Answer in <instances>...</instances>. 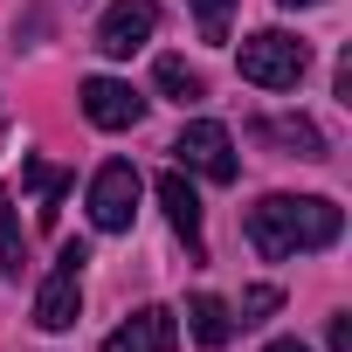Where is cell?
<instances>
[{"instance_id": "14", "label": "cell", "mask_w": 352, "mask_h": 352, "mask_svg": "<svg viewBox=\"0 0 352 352\" xmlns=\"http://www.w3.org/2000/svg\"><path fill=\"white\" fill-rule=\"evenodd\" d=\"M21 180L42 194V221H56V201H63V187H69V173H56V166H42V159H28L21 166Z\"/></svg>"}, {"instance_id": "6", "label": "cell", "mask_w": 352, "mask_h": 352, "mask_svg": "<svg viewBox=\"0 0 352 352\" xmlns=\"http://www.w3.org/2000/svg\"><path fill=\"white\" fill-rule=\"evenodd\" d=\"M152 28H159V0H111L104 21H97V49L124 63V56H138L152 42Z\"/></svg>"}, {"instance_id": "19", "label": "cell", "mask_w": 352, "mask_h": 352, "mask_svg": "<svg viewBox=\"0 0 352 352\" xmlns=\"http://www.w3.org/2000/svg\"><path fill=\"white\" fill-rule=\"evenodd\" d=\"M276 8H318V0H276Z\"/></svg>"}, {"instance_id": "7", "label": "cell", "mask_w": 352, "mask_h": 352, "mask_svg": "<svg viewBox=\"0 0 352 352\" xmlns=\"http://www.w3.org/2000/svg\"><path fill=\"white\" fill-rule=\"evenodd\" d=\"M76 97H83V118H90L97 131H131V124L145 118V97H138L131 83H118V76H90Z\"/></svg>"}, {"instance_id": "11", "label": "cell", "mask_w": 352, "mask_h": 352, "mask_svg": "<svg viewBox=\"0 0 352 352\" xmlns=\"http://www.w3.org/2000/svg\"><path fill=\"white\" fill-rule=\"evenodd\" d=\"M256 131H263V138H276V145H290L297 159H324V138H318V124H311V118H263Z\"/></svg>"}, {"instance_id": "9", "label": "cell", "mask_w": 352, "mask_h": 352, "mask_svg": "<svg viewBox=\"0 0 352 352\" xmlns=\"http://www.w3.org/2000/svg\"><path fill=\"white\" fill-rule=\"evenodd\" d=\"M159 208H166L173 235L187 242V256L201 263V256H208V249H201V194L187 187V173H159Z\"/></svg>"}, {"instance_id": "16", "label": "cell", "mask_w": 352, "mask_h": 352, "mask_svg": "<svg viewBox=\"0 0 352 352\" xmlns=\"http://www.w3.org/2000/svg\"><path fill=\"white\" fill-rule=\"evenodd\" d=\"M276 304H283V290H276V283H256V290H242V311H235V324H263Z\"/></svg>"}, {"instance_id": "10", "label": "cell", "mask_w": 352, "mask_h": 352, "mask_svg": "<svg viewBox=\"0 0 352 352\" xmlns=\"http://www.w3.org/2000/svg\"><path fill=\"white\" fill-rule=\"evenodd\" d=\"M187 331H194L208 352H221V345L235 338V311H228L214 290H194V297H187Z\"/></svg>"}, {"instance_id": "8", "label": "cell", "mask_w": 352, "mask_h": 352, "mask_svg": "<svg viewBox=\"0 0 352 352\" xmlns=\"http://www.w3.org/2000/svg\"><path fill=\"white\" fill-rule=\"evenodd\" d=\"M180 345V318H173L166 304H145V311H131L111 338H104V352H173Z\"/></svg>"}, {"instance_id": "13", "label": "cell", "mask_w": 352, "mask_h": 352, "mask_svg": "<svg viewBox=\"0 0 352 352\" xmlns=\"http://www.w3.org/2000/svg\"><path fill=\"white\" fill-rule=\"evenodd\" d=\"M28 263V235H21V214H14V194H0V270L21 276Z\"/></svg>"}, {"instance_id": "2", "label": "cell", "mask_w": 352, "mask_h": 352, "mask_svg": "<svg viewBox=\"0 0 352 352\" xmlns=\"http://www.w3.org/2000/svg\"><path fill=\"white\" fill-rule=\"evenodd\" d=\"M235 63H242V83H256V90H297L304 69H311V49L297 35H283V28H263V35L242 42Z\"/></svg>"}, {"instance_id": "1", "label": "cell", "mask_w": 352, "mask_h": 352, "mask_svg": "<svg viewBox=\"0 0 352 352\" xmlns=\"http://www.w3.org/2000/svg\"><path fill=\"white\" fill-rule=\"evenodd\" d=\"M242 228H249V249H256V256L283 263V256L331 249V242L345 235V208L324 201V194H304V201H297V194H263Z\"/></svg>"}, {"instance_id": "4", "label": "cell", "mask_w": 352, "mask_h": 352, "mask_svg": "<svg viewBox=\"0 0 352 352\" xmlns=\"http://www.w3.org/2000/svg\"><path fill=\"white\" fill-rule=\"evenodd\" d=\"M173 159H180L187 173H201V180H214V187H228L235 180V138H228V124H214V118H194L180 138H173Z\"/></svg>"}, {"instance_id": "3", "label": "cell", "mask_w": 352, "mask_h": 352, "mask_svg": "<svg viewBox=\"0 0 352 352\" xmlns=\"http://www.w3.org/2000/svg\"><path fill=\"white\" fill-rule=\"evenodd\" d=\"M83 263H90V249H83V242H63L56 270H49L42 290H35V324H42V331H69V324H76V311H83Z\"/></svg>"}, {"instance_id": "12", "label": "cell", "mask_w": 352, "mask_h": 352, "mask_svg": "<svg viewBox=\"0 0 352 352\" xmlns=\"http://www.w3.org/2000/svg\"><path fill=\"white\" fill-rule=\"evenodd\" d=\"M152 83L173 97V104H201L208 97V83H201V69H187L180 56H159V69H152Z\"/></svg>"}, {"instance_id": "18", "label": "cell", "mask_w": 352, "mask_h": 352, "mask_svg": "<svg viewBox=\"0 0 352 352\" xmlns=\"http://www.w3.org/2000/svg\"><path fill=\"white\" fill-rule=\"evenodd\" d=\"M263 352H311V345H297V338H276V345H263Z\"/></svg>"}, {"instance_id": "17", "label": "cell", "mask_w": 352, "mask_h": 352, "mask_svg": "<svg viewBox=\"0 0 352 352\" xmlns=\"http://www.w3.org/2000/svg\"><path fill=\"white\" fill-rule=\"evenodd\" d=\"M324 345H331V352H352V318H345V311H331V324H324Z\"/></svg>"}, {"instance_id": "5", "label": "cell", "mask_w": 352, "mask_h": 352, "mask_svg": "<svg viewBox=\"0 0 352 352\" xmlns=\"http://www.w3.org/2000/svg\"><path fill=\"white\" fill-rule=\"evenodd\" d=\"M138 166L131 159H104L97 166V180H90V221L104 228V235H124L131 228V214H138Z\"/></svg>"}, {"instance_id": "15", "label": "cell", "mask_w": 352, "mask_h": 352, "mask_svg": "<svg viewBox=\"0 0 352 352\" xmlns=\"http://www.w3.org/2000/svg\"><path fill=\"white\" fill-rule=\"evenodd\" d=\"M194 21H201V42H228V14H235V0H187Z\"/></svg>"}]
</instances>
